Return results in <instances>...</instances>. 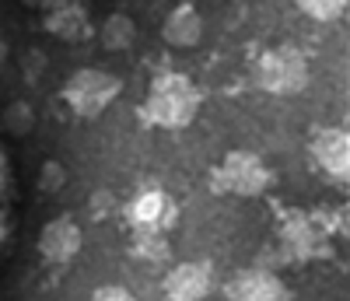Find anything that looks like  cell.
Instances as JSON below:
<instances>
[{
  "label": "cell",
  "instance_id": "cell-14",
  "mask_svg": "<svg viewBox=\"0 0 350 301\" xmlns=\"http://www.w3.org/2000/svg\"><path fill=\"white\" fill-rule=\"evenodd\" d=\"M4 130L11 137H28L36 130V109L28 105V102H11L4 109Z\"/></svg>",
  "mask_w": 350,
  "mask_h": 301
},
{
  "label": "cell",
  "instance_id": "cell-7",
  "mask_svg": "<svg viewBox=\"0 0 350 301\" xmlns=\"http://www.w3.org/2000/svg\"><path fill=\"white\" fill-rule=\"evenodd\" d=\"M214 287L211 266L207 263H179L165 277V298L168 301H200Z\"/></svg>",
  "mask_w": 350,
  "mask_h": 301
},
{
  "label": "cell",
  "instance_id": "cell-13",
  "mask_svg": "<svg viewBox=\"0 0 350 301\" xmlns=\"http://www.w3.org/2000/svg\"><path fill=\"white\" fill-rule=\"evenodd\" d=\"M319 246V235L312 228V221L305 218H291L284 224V249H291V256H308Z\"/></svg>",
  "mask_w": 350,
  "mask_h": 301
},
{
  "label": "cell",
  "instance_id": "cell-16",
  "mask_svg": "<svg viewBox=\"0 0 350 301\" xmlns=\"http://www.w3.org/2000/svg\"><path fill=\"white\" fill-rule=\"evenodd\" d=\"M295 4L315 21H336L347 11V0H295Z\"/></svg>",
  "mask_w": 350,
  "mask_h": 301
},
{
  "label": "cell",
  "instance_id": "cell-8",
  "mask_svg": "<svg viewBox=\"0 0 350 301\" xmlns=\"http://www.w3.org/2000/svg\"><path fill=\"white\" fill-rule=\"evenodd\" d=\"M175 207L161 189H144L126 203V221L133 231H161L165 224H172Z\"/></svg>",
  "mask_w": 350,
  "mask_h": 301
},
{
  "label": "cell",
  "instance_id": "cell-4",
  "mask_svg": "<svg viewBox=\"0 0 350 301\" xmlns=\"http://www.w3.org/2000/svg\"><path fill=\"white\" fill-rule=\"evenodd\" d=\"M217 193H235V196H259L273 186V172L262 165V158L249 150H231L224 165L211 175Z\"/></svg>",
  "mask_w": 350,
  "mask_h": 301
},
{
  "label": "cell",
  "instance_id": "cell-10",
  "mask_svg": "<svg viewBox=\"0 0 350 301\" xmlns=\"http://www.w3.org/2000/svg\"><path fill=\"white\" fill-rule=\"evenodd\" d=\"M46 28L64 42H84L88 36H92L88 11H84V4H77V0H60L56 8H49L46 11Z\"/></svg>",
  "mask_w": 350,
  "mask_h": 301
},
{
  "label": "cell",
  "instance_id": "cell-2",
  "mask_svg": "<svg viewBox=\"0 0 350 301\" xmlns=\"http://www.w3.org/2000/svg\"><path fill=\"white\" fill-rule=\"evenodd\" d=\"M123 92V81L109 74V70H98V67H84V70H74L64 84V102L77 112V116H98L105 112Z\"/></svg>",
  "mask_w": 350,
  "mask_h": 301
},
{
  "label": "cell",
  "instance_id": "cell-17",
  "mask_svg": "<svg viewBox=\"0 0 350 301\" xmlns=\"http://www.w3.org/2000/svg\"><path fill=\"white\" fill-rule=\"evenodd\" d=\"M64 186H67V168L56 158L42 161V168H39V189L42 193H60Z\"/></svg>",
  "mask_w": 350,
  "mask_h": 301
},
{
  "label": "cell",
  "instance_id": "cell-9",
  "mask_svg": "<svg viewBox=\"0 0 350 301\" xmlns=\"http://www.w3.org/2000/svg\"><path fill=\"white\" fill-rule=\"evenodd\" d=\"M312 158H315V165L323 168L326 175L343 179L347 168H350V140H347V130H340V127L319 130L315 140H312Z\"/></svg>",
  "mask_w": 350,
  "mask_h": 301
},
{
  "label": "cell",
  "instance_id": "cell-11",
  "mask_svg": "<svg viewBox=\"0 0 350 301\" xmlns=\"http://www.w3.org/2000/svg\"><path fill=\"white\" fill-rule=\"evenodd\" d=\"M161 39L175 49H189L203 39V18L193 4H179V8H172L165 25H161Z\"/></svg>",
  "mask_w": 350,
  "mask_h": 301
},
{
  "label": "cell",
  "instance_id": "cell-3",
  "mask_svg": "<svg viewBox=\"0 0 350 301\" xmlns=\"http://www.w3.org/2000/svg\"><path fill=\"white\" fill-rule=\"evenodd\" d=\"M256 84L270 95H298L308 88V60L295 46H277L259 56Z\"/></svg>",
  "mask_w": 350,
  "mask_h": 301
},
{
  "label": "cell",
  "instance_id": "cell-15",
  "mask_svg": "<svg viewBox=\"0 0 350 301\" xmlns=\"http://www.w3.org/2000/svg\"><path fill=\"white\" fill-rule=\"evenodd\" d=\"M133 256L148 259V263H158L168 256V238L161 231H133Z\"/></svg>",
  "mask_w": 350,
  "mask_h": 301
},
{
  "label": "cell",
  "instance_id": "cell-18",
  "mask_svg": "<svg viewBox=\"0 0 350 301\" xmlns=\"http://www.w3.org/2000/svg\"><path fill=\"white\" fill-rule=\"evenodd\" d=\"M92 301H133V294H130L126 287L109 284V287H98V291L92 294Z\"/></svg>",
  "mask_w": 350,
  "mask_h": 301
},
{
  "label": "cell",
  "instance_id": "cell-6",
  "mask_svg": "<svg viewBox=\"0 0 350 301\" xmlns=\"http://www.w3.org/2000/svg\"><path fill=\"white\" fill-rule=\"evenodd\" d=\"M228 298L231 301H291L284 280L273 270H242V274L228 284Z\"/></svg>",
  "mask_w": 350,
  "mask_h": 301
},
{
  "label": "cell",
  "instance_id": "cell-5",
  "mask_svg": "<svg viewBox=\"0 0 350 301\" xmlns=\"http://www.w3.org/2000/svg\"><path fill=\"white\" fill-rule=\"evenodd\" d=\"M84 246V231L74 218H53L42 231H39V256L49 259V263H70L77 259Z\"/></svg>",
  "mask_w": 350,
  "mask_h": 301
},
{
  "label": "cell",
  "instance_id": "cell-19",
  "mask_svg": "<svg viewBox=\"0 0 350 301\" xmlns=\"http://www.w3.org/2000/svg\"><path fill=\"white\" fill-rule=\"evenodd\" d=\"M28 8H42V11H49V8H56L60 4V0H25Z\"/></svg>",
  "mask_w": 350,
  "mask_h": 301
},
{
  "label": "cell",
  "instance_id": "cell-12",
  "mask_svg": "<svg viewBox=\"0 0 350 301\" xmlns=\"http://www.w3.org/2000/svg\"><path fill=\"white\" fill-rule=\"evenodd\" d=\"M98 42H102V49H109V53L130 49V46L137 42V25H133V18H126V14H109V18L98 25Z\"/></svg>",
  "mask_w": 350,
  "mask_h": 301
},
{
  "label": "cell",
  "instance_id": "cell-1",
  "mask_svg": "<svg viewBox=\"0 0 350 301\" xmlns=\"http://www.w3.org/2000/svg\"><path fill=\"white\" fill-rule=\"evenodd\" d=\"M200 102H203L200 88L186 74H158L151 81L148 102H144V116L165 130H183L196 119Z\"/></svg>",
  "mask_w": 350,
  "mask_h": 301
},
{
  "label": "cell",
  "instance_id": "cell-20",
  "mask_svg": "<svg viewBox=\"0 0 350 301\" xmlns=\"http://www.w3.org/2000/svg\"><path fill=\"white\" fill-rule=\"evenodd\" d=\"M4 64H8V42L0 39V67H4Z\"/></svg>",
  "mask_w": 350,
  "mask_h": 301
}]
</instances>
